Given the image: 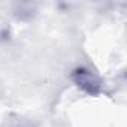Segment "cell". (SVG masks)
Segmentation results:
<instances>
[{
    "instance_id": "obj_1",
    "label": "cell",
    "mask_w": 127,
    "mask_h": 127,
    "mask_svg": "<svg viewBox=\"0 0 127 127\" xmlns=\"http://www.w3.org/2000/svg\"><path fill=\"white\" fill-rule=\"evenodd\" d=\"M70 81L85 94L99 96L103 91L102 78L87 66H78L70 72Z\"/></svg>"
},
{
    "instance_id": "obj_2",
    "label": "cell",
    "mask_w": 127,
    "mask_h": 127,
    "mask_svg": "<svg viewBox=\"0 0 127 127\" xmlns=\"http://www.w3.org/2000/svg\"><path fill=\"white\" fill-rule=\"evenodd\" d=\"M2 127H36V126L32 120L23 115H11L9 118H6Z\"/></svg>"
}]
</instances>
